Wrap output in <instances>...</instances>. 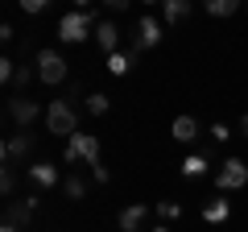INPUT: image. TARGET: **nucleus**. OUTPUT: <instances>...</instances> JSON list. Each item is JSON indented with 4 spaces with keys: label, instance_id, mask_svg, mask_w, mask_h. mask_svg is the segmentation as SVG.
<instances>
[{
    "label": "nucleus",
    "instance_id": "23",
    "mask_svg": "<svg viewBox=\"0 0 248 232\" xmlns=\"http://www.w3.org/2000/svg\"><path fill=\"white\" fill-rule=\"evenodd\" d=\"M0 191H4V195L17 191V170H13V166H4V174H0Z\"/></svg>",
    "mask_w": 248,
    "mask_h": 232
},
{
    "label": "nucleus",
    "instance_id": "30",
    "mask_svg": "<svg viewBox=\"0 0 248 232\" xmlns=\"http://www.w3.org/2000/svg\"><path fill=\"white\" fill-rule=\"evenodd\" d=\"M153 232H170V224H157V228H153Z\"/></svg>",
    "mask_w": 248,
    "mask_h": 232
},
{
    "label": "nucleus",
    "instance_id": "27",
    "mask_svg": "<svg viewBox=\"0 0 248 232\" xmlns=\"http://www.w3.org/2000/svg\"><path fill=\"white\" fill-rule=\"evenodd\" d=\"M99 4H104V9H112V13H124V9H128V0H99Z\"/></svg>",
    "mask_w": 248,
    "mask_h": 232
},
{
    "label": "nucleus",
    "instance_id": "28",
    "mask_svg": "<svg viewBox=\"0 0 248 232\" xmlns=\"http://www.w3.org/2000/svg\"><path fill=\"white\" fill-rule=\"evenodd\" d=\"M91 179H95V182H108L112 174H108V166H91Z\"/></svg>",
    "mask_w": 248,
    "mask_h": 232
},
{
    "label": "nucleus",
    "instance_id": "22",
    "mask_svg": "<svg viewBox=\"0 0 248 232\" xmlns=\"http://www.w3.org/2000/svg\"><path fill=\"white\" fill-rule=\"evenodd\" d=\"M157 215H161V224L178 220V203H174V199H157Z\"/></svg>",
    "mask_w": 248,
    "mask_h": 232
},
{
    "label": "nucleus",
    "instance_id": "20",
    "mask_svg": "<svg viewBox=\"0 0 248 232\" xmlns=\"http://www.w3.org/2000/svg\"><path fill=\"white\" fill-rule=\"evenodd\" d=\"M108 108H112V99H108L104 91H91L87 96V112L91 116H108Z\"/></svg>",
    "mask_w": 248,
    "mask_h": 232
},
{
    "label": "nucleus",
    "instance_id": "14",
    "mask_svg": "<svg viewBox=\"0 0 248 232\" xmlns=\"http://www.w3.org/2000/svg\"><path fill=\"white\" fill-rule=\"evenodd\" d=\"M161 17H166V25H182L190 17V0H161Z\"/></svg>",
    "mask_w": 248,
    "mask_h": 232
},
{
    "label": "nucleus",
    "instance_id": "24",
    "mask_svg": "<svg viewBox=\"0 0 248 232\" xmlns=\"http://www.w3.org/2000/svg\"><path fill=\"white\" fill-rule=\"evenodd\" d=\"M13 75H17V63H13V58H0V79L13 83Z\"/></svg>",
    "mask_w": 248,
    "mask_h": 232
},
{
    "label": "nucleus",
    "instance_id": "2",
    "mask_svg": "<svg viewBox=\"0 0 248 232\" xmlns=\"http://www.w3.org/2000/svg\"><path fill=\"white\" fill-rule=\"evenodd\" d=\"M62 162L75 166V162H87V166H99V137L95 133H75L62 149Z\"/></svg>",
    "mask_w": 248,
    "mask_h": 232
},
{
    "label": "nucleus",
    "instance_id": "8",
    "mask_svg": "<svg viewBox=\"0 0 248 232\" xmlns=\"http://www.w3.org/2000/svg\"><path fill=\"white\" fill-rule=\"evenodd\" d=\"M25 174H29V182H33L37 191L58 187V166H54V162H33V166H25Z\"/></svg>",
    "mask_w": 248,
    "mask_h": 232
},
{
    "label": "nucleus",
    "instance_id": "4",
    "mask_svg": "<svg viewBox=\"0 0 248 232\" xmlns=\"http://www.w3.org/2000/svg\"><path fill=\"white\" fill-rule=\"evenodd\" d=\"M37 79L46 83V87H58L62 79H66V58H62L58 50H37Z\"/></svg>",
    "mask_w": 248,
    "mask_h": 232
},
{
    "label": "nucleus",
    "instance_id": "16",
    "mask_svg": "<svg viewBox=\"0 0 248 232\" xmlns=\"http://www.w3.org/2000/svg\"><path fill=\"white\" fill-rule=\"evenodd\" d=\"M232 215V203L228 199H207V207H203V220L207 224H223Z\"/></svg>",
    "mask_w": 248,
    "mask_h": 232
},
{
    "label": "nucleus",
    "instance_id": "10",
    "mask_svg": "<svg viewBox=\"0 0 248 232\" xmlns=\"http://www.w3.org/2000/svg\"><path fill=\"white\" fill-rule=\"evenodd\" d=\"M170 137H174V141H182V145H195L199 137H203V129H199L195 116H174V125H170Z\"/></svg>",
    "mask_w": 248,
    "mask_h": 232
},
{
    "label": "nucleus",
    "instance_id": "1",
    "mask_svg": "<svg viewBox=\"0 0 248 232\" xmlns=\"http://www.w3.org/2000/svg\"><path fill=\"white\" fill-rule=\"evenodd\" d=\"M46 129L54 137H66V141L79 133V112H75L71 99H50V108H46Z\"/></svg>",
    "mask_w": 248,
    "mask_h": 232
},
{
    "label": "nucleus",
    "instance_id": "21",
    "mask_svg": "<svg viewBox=\"0 0 248 232\" xmlns=\"http://www.w3.org/2000/svg\"><path fill=\"white\" fill-rule=\"evenodd\" d=\"M33 75H37L33 66H17V75H13V87H17V96L29 87V79H33Z\"/></svg>",
    "mask_w": 248,
    "mask_h": 232
},
{
    "label": "nucleus",
    "instance_id": "15",
    "mask_svg": "<svg viewBox=\"0 0 248 232\" xmlns=\"http://www.w3.org/2000/svg\"><path fill=\"white\" fill-rule=\"evenodd\" d=\"M133 66H137V50H133V54H120V50L108 54V75H116V79H124Z\"/></svg>",
    "mask_w": 248,
    "mask_h": 232
},
{
    "label": "nucleus",
    "instance_id": "18",
    "mask_svg": "<svg viewBox=\"0 0 248 232\" xmlns=\"http://www.w3.org/2000/svg\"><path fill=\"white\" fill-rule=\"evenodd\" d=\"M240 4H244V0H203V9L211 13V17H232V13H240Z\"/></svg>",
    "mask_w": 248,
    "mask_h": 232
},
{
    "label": "nucleus",
    "instance_id": "3",
    "mask_svg": "<svg viewBox=\"0 0 248 232\" xmlns=\"http://www.w3.org/2000/svg\"><path fill=\"white\" fill-rule=\"evenodd\" d=\"M99 21L91 17V13H83V9H75V13H66V17L58 21V42H66V46H79L83 37L95 29Z\"/></svg>",
    "mask_w": 248,
    "mask_h": 232
},
{
    "label": "nucleus",
    "instance_id": "12",
    "mask_svg": "<svg viewBox=\"0 0 248 232\" xmlns=\"http://www.w3.org/2000/svg\"><path fill=\"white\" fill-rule=\"evenodd\" d=\"M157 42H161L157 17H141V21H137V50H153Z\"/></svg>",
    "mask_w": 248,
    "mask_h": 232
},
{
    "label": "nucleus",
    "instance_id": "29",
    "mask_svg": "<svg viewBox=\"0 0 248 232\" xmlns=\"http://www.w3.org/2000/svg\"><path fill=\"white\" fill-rule=\"evenodd\" d=\"M87 4H95V0H75V9H83V13H87Z\"/></svg>",
    "mask_w": 248,
    "mask_h": 232
},
{
    "label": "nucleus",
    "instance_id": "26",
    "mask_svg": "<svg viewBox=\"0 0 248 232\" xmlns=\"http://www.w3.org/2000/svg\"><path fill=\"white\" fill-rule=\"evenodd\" d=\"M21 9L25 13H46V4H50V0H17Z\"/></svg>",
    "mask_w": 248,
    "mask_h": 232
},
{
    "label": "nucleus",
    "instance_id": "7",
    "mask_svg": "<svg viewBox=\"0 0 248 232\" xmlns=\"http://www.w3.org/2000/svg\"><path fill=\"white\" fill-rule=\"evenodd\" d=\"M29 224H33V203H21V199H9L4 203V228H17V232H25Z\"/></svg>",
    "mask_w": 248,
    "mask_h": 232
},
{
    "label": "nucleus",
    "instance_id": "5",
    "mask_svg": "<svg viewBox=\"0 0 248 232\" xmlns=\"http://www.w3.org/2000/svg\"><path fill=\"white\" fill-rule=\"evenodd\" d=\"M215 187H219V191H240V187H248V162H244V158H228L219 170H215Z\"/></svg>",
    "mask_w": 248,
    "mask_h": 232
},
{
    "label": "nucleus",
    "instance_id": "9",
    "mask_svg": "<svg viewBox=\"0 0 248 232\" xmlns=\"http://www.w3.org/2000/svg\"><path fill=\"white\" fill-rule=\"evenodd\" d=\"M145 220H149V207H145V203H128V207H120V215H116L120 232H141Z\"/></svg>",
    "mask_w": 248,
    "mask_h": 232
},
{
    "label": "nucleus",
    "instance_id": "32",
    "mask_svg": "<svg viewBox=\"0 0 248 232\" xmlns=\"http://www.w3.org/2000/svg\"><path fill=\"white\" fill-rule=\"evenodd\" d=\"M141 4H161V0H141Z\"/></svg>",
    "mask_w": 248,
    "mask_h": 232
},
{
    "label": "nucleus",
    "instance_id": "11",
    "mask_svg": "<svg viewBox=\"0 0 248 232\" xmlns=\"http://www.w3.org/2000/svg\"><path fill=\"white\" fill-rule=\"evenodd\" d=\"M29 153H33V137H29V129H21V133H13L9 141H4V162L29 158Z\"/></svg>",
    "mask_w": 248,
    "mask_h": 232
},
{
    "label": "nucleus",
    "instance_id": "19",
    "mask_svg": "<svg viewBox=\"0 0 248 232\" xmlns=\"http://www.w3.org/2000/svg\"><path fill=\"white\" fill-rule=\"evenodd\" d=\"M62 195H66V199H83V195H87V179L66 174V179H62Z\"/></svg>",
    "mask_w": 248,
    "mask_h": 232
},
{
    "label": "nucleus",
    "instance_id": "31",
    "mask_svg": "<svg viewBox=\"0 0 248 232\" xmlns=\"http://www.w3.org/2000/svg\"><path fill=\"white\" fill-rule=\"evenodd\" d=\"M240 129H244V137H248V116H244V120H240Z\"/></svg>",
    "mask_w": 248,
    "mask_h": 232
},
{
    "label": "nucleus",
    "instance_id": "6",
    "mask_svg": "<svg viewBox=\"0 0 248 232\" xmlns=\"http://www.w3.org/2000/svg\"><path fill=\"white\" fill-rule=\"evenodd\" d=\"M37 116H46L37 99H29V96H13V99H9V120H13L17 129H29Z\"/></svg>",
    "mask_w": 248,
    "mask_h": 232
},
{
    "label": "nucleus",
    "instance_id": "13",
    "mask_svg": "<svg viewBox=\"0 0 248 232\" xmlns=\"http://www.w3.org/2000/svg\"><path fill=\"white\" fill-rule=\"evenodd\" d=\"M95 46L104 54H116V50H120V29H116L112 21H99V25H95Z\"/></svg>",
    "mask_w": 248,
    "mask_h": 232
},
{
    "label": "nucleus",
    "instance_id": "25",
    "mask_svg": "<svg viewBox=\"0 0 248 232\" xmlns=\"http://www.w3.org/2000/svg\"><path fill=\"white\" fill-rule=\"evenodd\" d=\"M207 133H211L215 141L223 145V141H228V137H232V129H228V125H223V120H219V125H211V129H207Z\"/></svg>",
    "mask_w": 248,
    "mask_h": 232
},
{
    "label": "nucleus",
    "instance_id": "17",
    "mask_svg": "<svg viewBox=\"0 0 248 232\" xmlns=\"http://www.w3.org/2000/svg\"><path fill=\"white\" fill-rule=\"evenodd\" d=\"M207 170H211V162H207L203 153H186V158H182V174H186V179H203Z\"/></svg>",
    "mask_w": 248,
    "mask_h": 232
}]
</instances>
